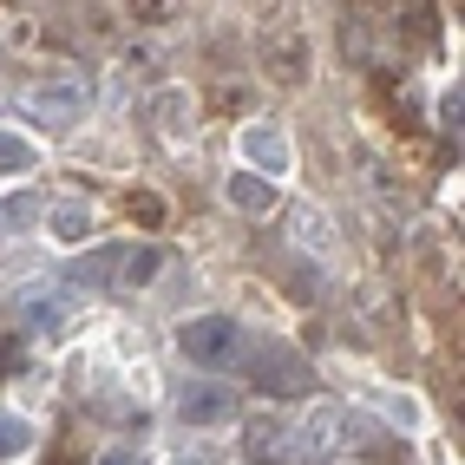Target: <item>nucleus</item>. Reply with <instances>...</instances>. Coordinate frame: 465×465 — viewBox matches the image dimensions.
Listing matches in <instances>:
<instances>
[{
    "instance_id": "1",
    "label": "nucleus",
    "mask_w": 465,
    "mask_h": 465,
    "mask_svg": "<svg viewBox=\"0 0 465 465\" xmlns=\"http://www.w3.org/2000/svg\"><path fill=\"white\" fill-rule=\"evenodd\" d=\"M242 374H250L262 393L275 400H302V393H315V367H308V354H295L289 341H242Z\"/></svg>"
},
{
    "instance_id": "2",
    "label": "nucleus",
    "mask_w": 465,
    "mask_h": 465,
    "mask_svg": "<svg viewBox=\"0 0 465 465\" xmlns=\"http://www.w3.org/2000/svg\"><path fill=\"white\" fill-rule=\"evenodd\" d=\"M177 348H183V361H197V367H230L242 354V322H230V315H191L177 328Z\"/></svg>"
},
{
    "instance_id": "3",
    "label": "nucleus",
    "mask_w": 465,
    "mask_h": 465,
    "mask_svg": "<svg viewBox=\"0 0 465 465\" xmlns=\"http://www.w3.org/2000/svg\"><path fill=\"white\" fill-rule=\"evenodd\" d=\"M20 105L34 112L40 125L66 132V125H79V118H85V85H73V79H40V85L20 92Z\"/></svg>"
},
{
    "instance_id": "4",
    "label": "nucleus",
    "mask_w": 465,
    "mask_h": 465,
    "mask_svg": "<svg viewBox=\"0 0 465 465\" xmlns=\"http://www.w3.org/2000/svg\"><path fill=\"white\" fill-rule=\"evenodd\" d=\"M236 158H242V171H250V177H275V171H289V158H295V151H289V138H282V125H269V118H256V125H242L236 132Z\"/></svg>"
},
{
    "instance_id": "5",
    "label": "nucleus",
    "mask_w": 465,
    "mask_h": 465,
    "mask_svg": "<svg viewBox=\"0 0 465 465\" xmlns=\"http://www.w3.org/2000/svg\"><path fill=\"white\" fill-rule=\"evenodd\" d=\"M177 420L183 426H223V420H236V387L230 381H183V393H177Z\"/></svg>"
},
{
    "instance_id": "6",
    "label": "nucleus",
    "mask_w": 465,
    "mask_h": 465,
    "mask_svg": "<svg viewBox=\"0 0 465 465\" xmlns=\"http://www.w3.org/2000/svg\"><path fill=\"white\" fill-rule=\"evenodd\" d=\"M262 66L275 85H302L308 79V40L295 34V26H275V34L262 40Z\"/></svg>"
},
{
    "instance_id": "7",
    "label": "nucleus",
    "mask_w": 465,
    "mask_h": 465,
    "mask_svg": "<svg viewBox=\"0 0 465 465\" xmlns=\"http://www.w3.org/2000/svg\"><path fill=\"white\" fill-rule=\"evenodd\" d=\"M151 118H158V132L171 144H183V138L197 132V99L183 85H164V92H151Z\"/></svg>"
},
{
    "instance_id": "8",
    "label": "nucleus",
    "mask_w": 465,
    "mask_h": 465,
    "mask_svg": "<svg viewBox=\"0 0 465 465\" xmlns=\"http://www.w3.org/2000/svg\"><path fill=\"white\" fill-rule=\"evenodd\" d=\"M223 197H230L242 216H262V210H275V183H262V177H250V171H230V177H223Z\"/></svg>"
},
{
    "instance_id": "9",
    "label": "nucleus",
    "mask_w": 465,
    "mask_h": 465,
    "mask_svg": "<svg viewBox=\"0 0 465 465\" xmlns=\"http://www.w3.org/2000/svg\"><path fill=\"white\" fill-rule=\"evenodd\" d=\"M158 269H164V250H158V242H138V250H118V275H112V282L144 289V282H158Z\"/></svg>"
},
{
    "instance_id": "10",
    "label": "nucleus",
    "mask_w": 465,
    "mask_h": 465,
    "mask_svg": "<svg viewBox=\"0 0 465 465\" xmlns=\"http://www.w3.org/2000/svg\"><path fill=\"white\" fill-rule=\"evenodd\" d=\"M46 230H53L59 242H85V236H92V203H85V197H59V203L46 210Z\"/></svg>"
},
{
    "instance_id": "11",
    "label": "nucleus",
    "mask_w": 465,
    "mask_h": 465,
    "mask_svg": "<svg viewBox=\"0 0 465 465\" xmlns=\"http://www.w3.org/2000/svg\"><path fill=\"white\" fill-rule=\"evenodd\" d=\"M289 236H302V250H315V256L334 250V230H328V216H322L315 203H295V210H289Z\"/></svg>"
},
{
    "instance_id": "12",
    "label": "nucleus",
    "mask_w": 465,
    "mask_h": 465,
    "mask_svg": "<svg viewBox=\"0 0 465 465\" xmlns=\"http://www.w3.org/2000/svg\"><path fill=\"white\" fill-rule=\"evenodd\" d=\"M275 282H282V295H295V302H315L322 295L315 262H308V256H282V262H275Z\"/></svg>"
},
{
    "instance_id": "13",
    "label": "nucleus",
    "mask_w": 465,
    "mask_h": 465,
    "mask_svg": "<svg viewBox=\"0 0 465 465\" xmlns=\"http://www.w3.org/2000/svg\"><path fill=\"white\" fill-rule=\"evenodd\" d=\"M112 269H118V242H105V250H92V256L73 262V289H105Z\"/></svg>"
},
{
    "instance_id": "14",
    "label": "nucleus",
    "mask_w": 465,
    "mask_h": 465,
    "mask_svg": "<svg viewBox=\"0 0 465 465\" xmlns=\"http://www.w3.org/2000/svg\"><path fill=\"white\" fill-rule=\"evenodd\" d=\"M125 216H132V223H144V230H158L164 216H171V203H164L158 191H144V183H132V191H125Z\"/></svg>"
},
{
    "instance_id": "15",
    "label": "nucleus",
    "mask_w": 465,
    "mask_h": 465,
    "mask_svg": "<svg viewBox=\"0 0 465 465\" xmlns=\"http://www.w3.org/2000/svg\"><path fill=\"white\" fill-rule=\"evenodd\" d=\"M26 446H34V420H20V413L0 407V459H20Z\"/></svg>"
},
{
    "instance_id": "16",
    "label": "nucleus",
    "mask_w": 465,
    "mask_h": 465,
    "mask_svg": "<svg viewBox=\"0 0 465 465\" xmlns=\"http://www.w3.org/2000/svg\"><path fill=\"white\" fill-rule=\"evenodd\" d=\"M26 328L59 341V334H66V308H59V302H26Z\"/></svg>"
},
{
    "instance_id": "17",
    "label": "nucleus",
    "mask_w": 465,
    "mask_h": 465,
    "mask_svg": "<svg viewBox=\"0 0 465 465\" xmlns=\"http://www.w3.org/2000/svg\"><path fill=\"white\" fill-rule=\"evenodd\" d=\"M0 171H40V151L14 132H0Z\"/></svg>"
},
{
    "instance_id": "18",
    "label": "nucleus",
    "mask_w": 465,
    "mask_h": 465,
    "mask_svg": "<svg viewBox=\"0 0 465 465\" xmlns=\"http://www.w3.org/2000/svg\"><path fill=\"white\" fill-rule=\"evenodd\" d=\"M381 407H387V420H400V426H420V400H407V393H387Z\"/></svg>"
},
{
    "instance_id": "19",
    "label": "nucleus",
    "mask_w": 465,
    "mask_h": 465,
    "mask_svg": "<svg viewBox=\"0 0 465 465\" xmlns=\"http://www.w3.org/2000/svg\"><path fill=\"white\" fill-rule=\"evenodd\" d=\"M14 367H20V341H14L7 328H0V381H7V374H14Z\"/></svg>"
},
{
    "instance_id": "20",
    "label": "nucleus",
    "mask_w": 465,
    "mask_h": 465,
    "mask_svg": "<svg viewBox=\"0 0 465 465\" xmlns=\"http://www.w3.org/2000/svg\"><path fill=\"white\" fill-rule=\"evenodd\" d=\"M0 216H34V197H0Z\"/></svg>"
},
{
    "instance_id": "21",
    "label": "nucleus",
    "mask_w": 465,
    "mask_h": 465,
    "mask_svg": "<svg viewBox=\"0 0 465 465\" xmlns=\"http://www.w3.org/2000/svg\"><path fill=\"white\" fill-rule=\"evenodd\" d=\"M46 465H79V446H53V452H46Z\"/></svg>"
},
{
    "instance_id": "22",
    "label": "nucleus",
    "mask_w": 465,
    "mask_h": 465,
    "mask_svg": "<svg viewBox=\"0 0 465 465\" xmlns=\"http://www.w3.org/2000/svg\"><path fill=\"white\" fill-rule=\"evenodd\" d=\"M99 465H144V459H138V452H132V446H118V452H105V459H99Z\"/></svg>"
},
{
    "instance_id": "23",
    "label": "nucleus",
    "mask_w": 465,
    "mask_h": 465,
    "mask_svg": "<svg viewBox=\"0 0 465 465\" xmlns=\"http://www.w3.org/2000/svg\"><path fill=\"white\" fill-rule=\"evenodd\" d=\"M250 465H275V459H250Z\"/></svg>"
}]
</instances>
